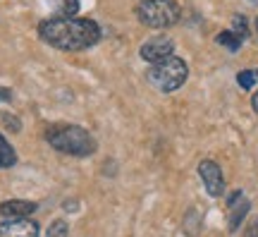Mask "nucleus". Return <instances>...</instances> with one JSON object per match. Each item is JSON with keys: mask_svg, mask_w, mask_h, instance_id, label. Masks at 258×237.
<instances>
[{"mask_svg": "<svg viewBox=\"0 0 258 237\" xmlns=\"http://www.w3.org/2000/svg\"><path fill=\"white\" fill-rule=\"evenodd\" d=\"M38 36L57 51L77 53L101 41V27L86 17H53L38 24Z\"/></svg>", "mask_w": 258, "mask_h": 237, "instance_id": "nucleus-1", "label": "nucleus"}, {"mask_svg": "<svg viewBox=\"0 0 258 237\" xmlns=\"http://www.w3.org/2000/svg\"><path fill=\"white\" fill-rule=\"evenodd\" d=\"M46 141L60 154L79 156V158L96 154L98 149L91 132H86L79 125H50L46 129Z\"/></svg>", "mask_w": 258, "mask_h": 237, "instance_id": "nucleus-2", "label": "nucleus"}, {"mask_svg": "<svg viewBox=\"0 0 258 237\" xmlns=\"http://www.w3.org/2000/svg\"><path fill=\"white\" fill-rule=\"evenodd\" d=\"M146 77H148V82L153 84L158 91L172 93L186 82V77H189V67H186V63L182 60V58L172 55V58H167V60H163V63L151 65Z\"/></svg>", "mask_w": 258, "mask_h": 237, "instance_id": "nucleus-3", "label": "nucleus"}, {"mask_svg": "<svg viewBox=\"0 0 258 237\" xmlns=\"http://www.w3.org/2000/svg\"><path fill=\"white\" fill-rule=\"evenodd\" d=\"M177 0H141L137 8L139 22L148 29H167L179 22Z\"/></svg>", "mask_w": 258, "mask_h": 237, "instance_id": "nucleus-4", "label": "nucleus"}, {"mask_svg": "<svg viewBox=\"0 0 258 237\" xmlns=\"http://www.w3.org/2000/svg\"><path fill=\"white\" fill-rule=\"evenodd\" d=\"M172 51H175V43H172V38L167 36H153L148 38V41H144L141 43V51H139V55L146 60V63H163V60H167V58H172Z\"/></svg>", "mask_w": 258, "mask_h": 237, "instance_id": "nucleus-5", "label": "nucleus"}, {"mask_svg": "<svg viewBox=\"0 0 258 237\" xmlns=\"http://www.w3.org/2000/svg\"><path fill=\"white\" fill-rule=\"evenodd\" d=\"M199 175H201L203 184H206V192L211 194V197H220L222 192H225V177H222V170L220 165L215 163V161H201L199 163Z\"/></svg>", "mask_w": 258, "mask_h": 237, "instance_id": "nucleus-6", "label": "nucleus"}, {"mask_svg": "<svg viewBox=\"0 0 258 237\" xmlns=\"http://www.w3.org/2000/svg\"><path fill=\"white\" fill-rule=\"evenodd\" d=\"M0 237H38V223L31 218H10L0 223Z\"/></svg>", "mask_w": 258, "mask_h": 237, "instance_id": "nucleus-7", "label": "nucleus"}, {"mask_svg": "<svg viewBox=\"0 0 258 237\" xmlns=\"http://www.w3.org/2000/svg\"><path fill=\"white\" fill-rule=\"evenodd\" d=\"M227 209H230V230L232 232H237L239 225L244 223V218H246V213H249L251 204L241 192H232L230 201H227Z\"/></svg>", "mask_w": 258, "mask_h": 237, "instance_id": "nucleus-8", "label": "nucleus"}, {"mask_svg": "<svg viewBox=\"0 0 258 237\" xmlns=\"http://www.w3.org/2000/svg\"><path fill=\"white\" fill-rule=\"evenodd\" d=\"M38 204L27 199H8L0 204V216L3 218H29L31 213H36Z\"/></svg>", "mask_w": 258, "mask_h": 237, "instance_id": "nucleus-9", "label": "nucleus"}, {"mask_svg": "<svg viewBox=\"0 0 258 237\" xmlns=\"http://www.w3.org/2000/svg\"><path fill=\"white\" fill-rule=\"evenodd\" d=\"M12 165H17V154L10 146V141L0 134V170H8Z\"/></svg>", "mask_w": 258, "mask_h": 237, "instance_id": "nucleus-10", "label": "nucleus"}, {"mask_svg": "<svg viewBox=\"0 0 258 237\" xmlns=\"http://www.w3.org/2000/svg\"><path fill=\"white\" fill-rule=\"evenodd\" d=\"M215 41H218L220 46H225V48H227L230 53H237V51H239V48H241V38H239V36H234L232 31H220Z\"/></svg>", "mask_w": 258, "mask_h": 237, "instance_id": "nucleus-11", "label": "nucleus"}, {"mask_svg": "<svg viewBox=\"0 0 258 237\" xmlns=\"http://www.w3.org/2000/svg\"><path fill=\"white\" fill-rule=\"evenodd\" d=\"M234 36H239L241 41L244 38H249V24H246V19H244V15H234L232 17V29H230Z\"/></svg>", "mask_w": 258, "mask_h": 237, "instance_id": "nucleus-12", "label": "nucleus"}, {"mask_svg": "<svg viewBox=\"0 0 258 237\" xmlns=\"http://www.w3.org/2000/svg\"><path fill=\"white\" fill-rule=\"evenodd\" d=\"M57 12L60 17H74L79 12V0H57Z\"/></svg>", "mask_w": 258, "mask_h": 237, "instance_id": "nucleus-13", "label": "nucleus"}, {"mask_svg": "<svg viewBox=\"0 0 258 237\" xmlns=\"http://www.w3.org/2000/svg\"><path fill=\"white\" fill-rule=\"evenodd\" d=\"M67 232H70V228H67V223H64L62 218H57L50 223V228H48L46 237H67Z\"/></svg>", "mask_w": 258, "mask_h": 237, "instance_id": "nucleus-14", "label": "nucleus"}, {"mask_svg": "<svg viewBox=\"0 0 258 237\" xmlns=\"http://www.w3.org/2000/svg\"><path fill=\"white\" fill-rule=\"evenodd\" d=\"M237 82H239L241 89H253V84H256V74L251 72V70H244V72L237 74Z\"/></svg>", "mask_w": 258, "mask_h": 237, "instance_id": "nucleus-15", "label": "nucleus"}, {"mask_svg": "<svg viewBox=\"0 0 258 237\" xmlns=\"http://www.w3.org/2000/svg\"><path fill=\"white\" fill-rule=\"evenodd\" d=\"M0 122H3L10 132H22V122H19V118L10 115V113H3V115H0Z\"/></svg>", "mask_w": 258, "mask_h": 237, "instance_id": "nucleus-16", "label": "nucleus"}, {"mask_svg": "<svg viewBox=\"0 0 258 237\" xmlns=\"http://www.w3.org/2000/svg\"><path fill=\"white\" fill-rule=\"evenodd\" d=\"M244 237H258V218L253 220V223H249V228H246Z\"/></svg>", "mask_w": 258, "mask_h": 237, "instance_id": "nucleus-17", "label": "nucleus"}, {"mask_svg": "<svg viewBox=\"0 0 258 237\" xmlns=\"http://www.w3.org/2000/svg\"><path fill=\"white\" fill-rule=\"evenodd\" d=\"M10 99H12V91L5 89V86H0V101H10Z\"/></svg>", "mask_w": 258, "mask_h": 237, "instance_id": "nucleus-18", "label": "nucleus"}, {"mask_svg": "<svg viewBox=\"0 0 258 237\" xmlns=\"http://www.w3.org/2000/svg\"><path fill=\"white\" fill-rule=\"evenodd\" d=\"M251 106H253V110H256V113H258V91L253 93V99H251Z\"/></svg>", "mask_w": 258, "mask_h": 237, "instance_id": "nucleus-19", "label": "nucleus"}, {"mask_svg": "<svg viewBox=\"0 0 258 237\" xmlns=\"http://www.w3.org/2000/svg\"><path fill=\"white\" fill-rule=\"evenodd\" d=\"M249 3H251V5H256V8H258V0H249Z\"/></svg>", "mask_w": 258, "mask_h": 237, "instance_id": "nucleus-20", "label": "nucleus"}, {"mask_svg": "<svg viewBox=\"0 0 258 237\" xmlns=\"http://www.w3.org/2000/svg\"><path fill=\"white\" fill-rule=\"evenodd\" d=\"M256 29H258V19H256Z\"/></svg>", "mask_w": 258, "mask_h": 237, "instance_id": "nucleus-21", "label": "nucleus"}, {"mask_svg": "<svg viewBox=\"0 0 258 237\" xmlns=\"http://www.w3.org/2000/svg\"><path fill=\"white\" fill-rule=\"evenodd\" d=\"M256 77H258V72H256Z\"/></svg>", "mask_w": 258, "mask_h": 237, "instance_id": "nucleus-22", "label": "nucleus"}]
</instances>
